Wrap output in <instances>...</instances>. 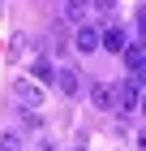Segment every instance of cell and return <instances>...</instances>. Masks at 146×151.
<instances>
[{
	"instance_id": "obj_1",
	"label": "cell",
	"mask_w": 146,
	"mask_h": 151,
	"mask_svg": "<svg viewBox=\"0 0 146 151\" xmlns=\"http://www.w3.org/2000/svg\"><path fill=\"white\" fill-rule=\"evenodd\" d=\"M13 104L22 108V112H39L43 108V86L34 78H17L13 82Z\"/></svg>"
},
{
	"instance_id": "obj_2",
	"label": "cell",
	"mask_w": 146,
	"mask_h": 151,
	"mask_svg": "<svg viewBox=\"0 0 146 151\" xmlns=\"http://www.w3.org/2000/svg\"><path fill=\"white\" fill-rule=\"evenodd\" d=\"M116 108H120V112L142 108V91H137V82H133V78H125L120 86H116Z\"/></svg>"
},
{
	"instance_id": "obj_3",
	"label": "cell",
	"mask_w": 146,
	"mask_h": 151,
	"mask_svg": "<svg viewBox=\"0 0 146 151\" xmlns=\"http://www.w3.org/2000/svg\"><path fill=\"white\" fill-rule=\"evenodd\" d=\"M73 43H78V52H99V47H103V30L90 26V22H82L78 35H73Z\"/></svg>"
},
{
	"instance_id": "obj_4",
	"label": "cell",
	"mask_w": 146,
	"mask_h": 151,
	"mask_svg": "<svg viewBox=\"0 0 146 151\" xmlns=\"http://www.w3.org/2000/svg\"><path fill=\"white\" fill-rule=\"evenodd\" d=\"M56 86H60V95L73 99V95H82V73L73 69V65H60L56 69Z\"/></svg>"
},
{
	"instance_id": "obj_5",
	"label": "cell",
	"mask_w": 146,
	"mask_h": 151,
	"mask_svg": "<svg viewBox=\"0 0 146 151\" xmlns=\"http://www.w3.org/2000/svg\"><path fill=\"white\" fill-rule=\"evenodd\" d=\"M90 104H95V108H103V112H112V108H116V86H108V82H95V86H90Z\"/></svg>"
},
{
	"instance_id": "obj_6",
	"label": "cell",
	"mask_w": 146,
	"mask_h": 151,
	"mask_svg": "<svg viewBox=\"0 0 146 151\" xmlns=\"http://www.w3.org/2000/svg\"><path fill=\"white\" fill-rule=\"evenodd\" d=\"M103 47H108V52H116V56H120L125 47H129V35H125L120 26H108V30H103Z\"/></svg>"
},
{
	"instance_id": "obj_7",
	"label": "cell",
	"mask_w": 146,
	"mask_h": 151,
	"mask_svg": "<svg viewBox=\"0 0 146 151\" xmlns=\"http://www.w3.org/2000/svg\"><path fill=\"white\" fill-rule=\"evenodd\" d=\"M95 4V0H65V22H86V9Z\"/></svg>"
},
{
	"instance_id": "obj_8",
	"label": "cell",
	"mask_w": 146,
	"mask_h": 151,
	"mask_svg": "<svg viewBox=\"0 0 146 151\" xmlns=\"http://www.w3.org/2000/svg\"><path fill=\"white\" fill-rule=\"evenodd\" d=\"M30 73H34V82H39V86H52V82H56V69H52V60H34L30 65Z\"/></svg>"
},
{
	"instance_id": "obj_9",
	"label": "cell",
	"mask_w": 146,
	"mask_h": 151,
	"mask_svg": "<svg viewBox=\"0 0 146 151\" xmlns=\"http://www.w3.org/2000/svg\"><path fill=\"white\" fill-rule=\"evenodd\" d=\"M22 125L26 129H43V116H39V112H22Z\"/></svg>"
},
{
	"instance_id": "obj_10",
	"label": "cell",
	"mask_w": 146,
	"mask_h": 151,
	"mask_svg": "<svg viewBox=\"0 0 146 151\" xmlns=\"http://www.w3.org/2000/svg\"><path fill=\"white\" fill-rule=\"evenodd\" d=\"M9 52H13V56H22V52H26V35H13V43H9Z\"/></svg>"
},
{
	"instance_id": "obj_11",
	"label": "cell",
	"mask_w": 146,
	"mask_h": 151,
	"mask_svg": "<svg viewBox=\"0 0 146 151\" xmlns=\"http://www.w3.org/2000/svg\"><path fill=\"white\" fill-rule=\"evenodd\" d=\"M137 35H142V39H146V9H142V13H137Z\"/></svg>"
},
{
	"instance_id": "obj_12",
	"label": "cell",
	"mask_w": 146,
	"mask_h": 151,
	"mask_svg": "<svg viewBox=\"0 0 146 151\" xmlns=\"http://www.w3.org/2000/svg\"><path fill=\"white\" fill-rule=\"evenodd\" d=\"M133 142H137V151H146V129H137V138H133Z\"/></svg>"
},
{
	"instance_id": "obj_13",
	"label": "cell",
	"mask_w": 146,
	"mask_h": 151,
	"mask_svg": "<svg viewBox=\"0 0 146 151\" xmlns=\"http://www.w3.org/2000/svg\"><path fill=\"white\" fill-rule=\"evenodd\" d=\"M112 4H116V0H95V9H103V13L112 9Z\"/></svg>"
},
{
	"instance_id": "obj_14",
	"label": "cell",
	"mask_w": 146,
	"mask_h": 151,
	"mask_svg": "<svg viewBox=\"0 0 146 151\" xmlns=\"http://www.w3.org/2000/svg\"><path fill=\"white\" fill-rule=\"evenodd\" d=\"M142 112H146V95H142Z\"/></svg>"
},
{
	"instance_id": "obj_15",
	"label": "cell",
	"mask_w": 146,
	"mask_h": 151,
	"mask_svg": "<svg viewBox=\"0 0 146 151\" xmlns=\"http://www.w3.org/2000/svg\"><path fill=\"white\" fill-rule=\"evenodd\" d=\"M0 13H4V0H0Z\"/></svg>"
}]
</instances>
